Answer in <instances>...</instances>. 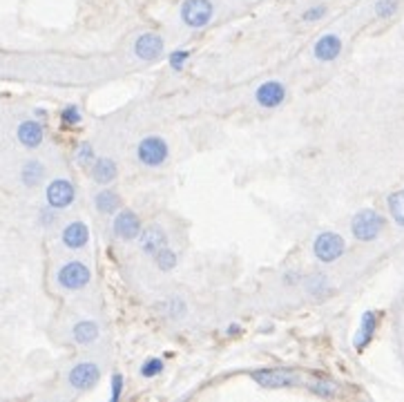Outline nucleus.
Wrapping results in <instances>:
<instances>
[{"label":"nucleus","mask_w":404,"mask_h":402,"mask_svg":"<svg viewBox=\"0 0 404 402\" xmlns=\"http://www.w3.org/2000/svg\"><path fill=\"white\" fill-rule=\"evenodd\" d=\"M351 228H353V235L360 241H371V239H375L382 232L384 219L375 210L366 208V210H360L355 214Z\"/></svg>","instance_id":"1"},{"label":"nucleus","mask_w":404,"mask_h":402,"mask_svg":"<svg viewBox=\"0 0 404 402\" xmlns=\"http://www.w3.org/2000/svg\"><path fill=\"white\" fill-rule=\"evenodd\" d=\"M212 3L210 0H186L181 5V21L192 27V30H201L212 21Z\"/></svg>","instance_id":"2"},{"label":"nucleus","mask_w":404,"mask_h":402,"mask_svg":"<svg viewBox=\"0 0 404 402\" xmlns=\"http://www.w3.org/2000/svg\"><path fill=\"white\" fill-rule=\"evenodd\" d=\"M137 157L143 166L157 168L161 164H166L168 159V146L161 137H146L137 148Z\"/></svg>","instance_id":"3"},{"label":"nucleus","mask_w":404,"mask_h":402,"mask_svg":"<svg viewBox=\"0 0 404 402\" xmlns=\"http://www.w3.org/2000/svg\"><path fill=\"white\" fill-rule=\"evenodd\" d=\"M344 239L335 235V232H322L313 244V253L319 259V262H335L337 257H342L344 253Z\"/></svg>","instance_id":"4"},{"label":"nucleus","mask_w":404,"mask_h":402,"mask_svg":"<svg viewBox=\"0 0 404 402\" xmlns=\"http://www.w3.org/2000/svg\"><path fill=\"white\" fill-rule=\"evenodd\" d=\"M89 277L92 273L83 262H67L58 271V284L67 291H78L89 284Z\"/></svg>","instance_id":"5"},{"label":"nucleus","mask_w":404,"mask_h":402,"mask_svg":"<svg viewBox=\"0 0 404 402\" xmlns=\"http://www.w3.org/2000/svg\"><path fill=\"white\" fill-rule=\"evenodd\" d=\"M253 380L259 387L266 389H282V387H295L300 382V378L291 371L284 369H259L253 373Z\"/></svg>","instance_id":"6"},{"label":"nucleus","mask_w":404,"mask_h":402,"mask_svg":"<svg viewBox=\"0 0 404 402\" xmlns=\"http://www.w3.org/2000/svg\"><path fill=\"white\" fill-rule=\"evenodd\" d=\"M101 380V369L94 362H80L69 371V384L78 391L92 389Z\"/></svg>","instance_id":"7"},{"label":"nucleus","mask_w":404,"mask_h":402,"mask_svg":"<svg viewBox=\"0 0 404 402\" xmlns=\"http://www.w3.org/2000/svg\"><path fill=\"white\" fill-rule=\"evenodd\" d=\"M74 186H71V181H67V179H56V181H52L47 186V203L49 208L54 210H63L67 208V205L74 201Z\"/></svg>","instance_id":"8"},{"label":"nucleus","mask_w":404,"mask_h":402,"mask_svg":"<svg viewBox=\"0 0 404 402\" xmlns=\"http://www.w3.org/2000/svg\"><path fill=\"white\" fill-rule=\"evenodd\" d=\"M134 54L141 58V60H157L161 54H164V38L157 34H141L137 43H134Z\"/></svg>","instance_id":"9"},{"label":"nucleus","mask_w":404,"mask_h":402,"mask_svg":"<svg viewBox=\"0 0 404 402\" xmlns=\"http://www.w3.org/2000/svg\"><path fill=\"white\" fill-rule=\"evenodd\" d=\"M114 232L125 241H132L141 235V219L137 212L132 210H123L116 214L114 219Z\"/></svg>","instance_id":"10"},{"label":"nucleus","mask_w":404,"mask_h":402,"mask_svg":"<svg viewBox=\"0 0 404 402\" xmlns=\"http://www.w3.org/2000/svg\"><path fill=\"white\" fill-rule=\"evenodd\" d=\"M255 98L262 107H277V105L284 103L286 87L280 83V80H266V83L259 85Z\"/></svg>","instance_id":"11"},{"label":"nucleus","mask_w":404,"mask_h":402,"mask_svg":"<svg viewBox=\"0 0 404 402\" xmlns=\"http://www.w3.org/2000/svg\"><path fill=\"white\" fill-rule=\"evenodd\" d=\"M313 52H315L317 60L330 63V60H335L339 56V52H342V41H339L335 34H326L315 43V49Z\"/></svg>","instance_id":"12"},{"label":"nucleus","mask_w":404,"mask_h":402,"mask_svg":"<svg viewBox=\"0 0 404 402\" xmlns=\"http://www.w3.org/2000/svg\"><path fill=\"white\" fill-rule=\"evenodd\" d=\"M43 137H45V130L38 121H23L18 125V141L25 148H38L43 143Z\"/></svg>","instance_id":"13"},{"label":"nucleus","mask_w":404,"mask_h":402,"mask_svg":"<svg viewBox=\"0 0 404 402\" xmlns=\"http://www.w3.org/2000/svg\"><path fill=\"white\" fill-rule=\"evenodd\" d=\"M87 239H89V230L83 221H71L69 226L63 230V244L71 250L83 248L87 244Z\"/></svg>","instance_id":"14"},{"label":"nucleus","mask_w":404,"mask_h":402,"mask_svg":"<svg viewBox=\"0 0 404 402\" xmlns=\"http://www.w3.org/2000/svg\"><path fill=\"white\" fill-rule=\"evenodd\" d=\"M166 241H168V239H166V232H164V230H161L159 226H150V228L141 235V248L146 250L148 255L155 257L161 248H166Z\"/></svg>","instance_id":"15"},{"label":"nucleus","mask_w":404,"mask_h":402,"mask_svg":"<svg viewBox=\"0 0 404 402\" xmlns=\"http://www.w3.org/2000/svg\"><path fill=\"white\" fill-rule=\"evenodd\" d=\"M375 328H378V315H375L373 311H366L362 315V324H360V333L355 335V348L357 351H362V348L371 342V337L375 333Z\"/></svg>","instance_id":"16"},{"label":"nucleus","mask_w":404,"mask_h":402,"mask_svg":"<svg viewBox=\"0 0 404 402\" xmlns=\"http://www.w3.org/2000/svg\"><path fill=\"white\" fill-rule=\"evenodd\" d=\"M92 177L96 183H112L116 179V164L112 159H96V164L92 168Z\"/></svg>","instance_id":"17"},{"label":"nucleus","mask_w":404,"mask_h":402,"mask_svg":"<svg viewBox=\"0 0 404 402\" xmlns=\"http://www.w3.org/2000/svg\"><path fill=\"white\" fill-rule=\"evenodd\" d=\"M21 179L23 183L27 188H36L41 186V181L45 179V166L41 164V161H27V164L23 166V172H21Z\"/></svg>","instance_id":"18"},{"label":"nucleus","mask_w":404,"mask_h":402,"mask_svg":"<svg viewBox=\"0 0 404 402\" xmlns=\"http://www.w3.org/2000/svg\"><path fill=\"white\" fill-rule=\"evenodd\" d=\"M71 335H74L78 344H89L98 337V326L94 322H78L74 331H71Z\"/></svg>","instance_id":"19"},{"label":"nucleus","mask_w":404,"mask_h":402,"mask_svg":"<svg viewBox=\"0 0 404 402\" xmlns=\"http://www.w3.org/2000/svg\"><path fill=\"white\" fill-rule=\"evenodd\" d=\"M96 208L101 210V212H114V210H119L121 208V199H119V194H116L114 190H101L96 194Z\"/></svg>","instance_id":"20"},{"label":"nucleus","mask_w":404,"mask_h":402,"mask_svg":"<svg viewBox=\"0 0 404 402\" xmlns=\"http://www.w3.org/2000/svg\"><path fill=\"white\" fill-rule=\"evenodd\" d=\"M389 210H391V217L396 219L400 226H404V188L389 197Z\"/></svg>","instance_id":"21"},{"label":"nucleus","mask_w":404,"mask_h":402,"mask_svg":"<svg viewBox=\"0 0 404 402\" xmlns=\"http://www.w3.org/2000/svg\"><path fill=\"white\" fill-rule=\"evenodd\" d=\"M155 262H157V266L161 268V271H172V268L177 266V255L172 253V250L161 248L159 253L155 255Z\"/></svg>","instance_id":"22"},{"label":"nucleus","mask_w":404,"mask_h":402,"mask_svg":"<svg viewBox=\"0 0 404 402\" xmlns=\"http://www.w3.org/2000/svg\"><path fill=\"white\" fill-rule=\"evenodd\" d=\"M159 373H164V360H159V357H150V360L143 362V366H141L143 378H157Z\"/></svg>","instance_id":"23"},{"label":"nucleus","mask_w":404,"mask_h":402,"mask_svg":"<svg viewBox=\"0 0 404 402\" xmlns=\"http://www.w3.org/2000/svg\"><path fill=\"white\" fill-rule=\"evenodd\" d=\"M188 58H190V52H188V49H177V52L170 54V67H172L175 71H181L186 67Z\"/></svg>","instance_id":"24"},{"label":"nucleus","mask_w":404,"mask_h":402,"mask_svg":"<svg viewBox=\"0 0 404 402\" xmlns=\"http://www.w3.org/2000/svg\"><path fill=\"white\" fill-rule=\"evenodd\" d=\"M308 389L313 393H317V396H322V398H333L337 393L335 384H330V382H313V384H308Z\"/></svg>","instance_id":"25"},{"label":"nucleus","mask_w":404,"mask_h":402,"mask_svg":"<svg viewBox=\"0 0 404 402\" xmlns=\"http://www.w3.org/2000/svg\"><path fill=\"white\" fill-rule=\"evenodd\" d=\"M396 9H398L396 0H380V3L375 5V14H378L380 18H389L396 14Z\"/></svg>","instance_id":"26"},{"label":"nucleus","mask_w":404,"mask_h":402,"mask_svg":"<svg viewBox=\"0 0 404 402\" xmlns=\"http://www.w3.org/2000/svg\"><path fill=\"white\" fill-rule=\"evenodd\" d=\"M60 121L63 123H67V125H76L80 123V110L76 105H67L65 110L60 112Z\"/></svg>","instance_id":"27"},{"label":"nucleus","mask_w":404,"mask_h":402,"mask_svg":"<svg viewBox=\"0 0 404 402\" xmlns=\"http://www.w3.org/2000/svg\"><path fill=\"white\" fill-rule=\"evenodd\" d=\"M76 161H78V164H83V166H87L89 161H94V150H92V146H89V143H80V146H78V150H76Z\"/></svg>","instance_id":"28"},{"label":"nucleus","mask_w":404,"mask_h":402,"mask_svg":"<svg viewBox=\"0 0 404 402\" xmlns=\"http://www.w3.org/2000/svg\"><path fill=\"white\" fill-rule=\"evenodd\" d=\"M324 14H326V7L324 5L311 7V9H306V12H304V21L315 23V21H319V18H324Z\"/></svg>","instance_id":"29"},{"label":"nucleus","mask_w":404,"mask_h":402,"mask_svg":"<svg viewBox=\"0 0 404 402\" xmlns=\"http://www.w3.org/2000/svg\"><path fill=\"white\" fill-rule=\"evenodd\" d=\"M121 391H123V375L114 373L112 375V402H116L121 398Z\"/></svg>","instance_id":"30"},{"label":"nucleus","mask_w":404,"mask_h":402,"mask_svg":"<svg viewBox=\"0 0 404 402\" xmlns=\"http://www.w3.org/2000/svg\"><path fill=\"white\" fill-rule=\"evenodd\" d=\"M41 221L45 223V226H52V223H54V214L49 210H43L41 212Z\"/></svg>","instance_id":"31"},{"label":"nucleus","mask_w":404,"mask_h":402,"mask_svg":"<svg viewBox=\"0 0 404 402\" xmlns=\"http://www.w3.org/2000/svg\"><path fill=\"white\" fill-rule=\"evenodd\" d=\"M239 331H241V328H239L237 324H230V328H228V333H232V335H235V333H239Z\"/></svg>","instance_id":"32"}]
</instances>
